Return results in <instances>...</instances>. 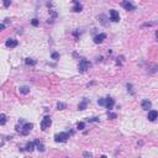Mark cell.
<instances>
[{"label": "cell", "mask_w": 158, "mask_h": 158, "mask_svg": "<svg viewBox=\"0 0 158 158\" xmlns=\"http://www.w3.org/2000/svg\"><path fill=\"white\" fill-rule=\"evenodd\" d=\"M20 124H21V125H17L15 128H16V131L20 132L21 135H27L32 128H33V124H31V122H24V121L21 120Z\"/></svg>", "instance_id": "cell-1"}, {"label": "cell", "mask_w": 158, "mask_h": 158, "mask_svg": "<svg viewBox=\"0 0 158 158\" xmlns=\"http://www.w3.org/2000/svg\"><path fill=\"white\" fill-rule=\"evenodd\" d=\"M90 67H91V63H90L89 61H87L85 58H82V59H80V62H79L78 71L80 72V73H85V72H87Z\"/></svg>", "instance_id": "cell-2"}, {"label": "cell", "mask_w": 158, "mask_h": 158, "mask_svg": "<svg viewBox=\"0 0 158 158\" xmlns=\"http://www.w3.org/2000/svg\"><path fill=\"white\" fill-rule=\"evenodd\" d=\"M69 138V134L68 132H59V134L55 135V141L56 142H67V140Z\"/></svg>", "instance_id": "cell-3"}, {"label": "cell", "mask_w": 158, "mask_h": 158, "mask_svg": "<svg viewBox=\"0 0 158 158\" xmlns=\"http://www.w3.org/2000/svg\"><path fill=\"white\" fill-rule=\"evenodd\" d=\"M52 125V118L49 116H45L41 121V130L42 131H46L47 128H49V126Z\"/></svg>", "instance_id": "cell-4"}, {"label": "cell", "mask_w": 158, "mask_h": 158, "mask_svg": "<svg viewBox=\"0 0 158 158\" xmlns=\"http://www.w3.org/2000/svg\"><path fill=\"white\" fill-rule=\"evenodd\" d=\"M114 104H115V100L111 98V96H108L106 99H105V105L104 106H106V109L110 111L112 108H114Z\"/></svg>", "instance_id": "cell-5"}, {"label": "cell", "mask_w": 158, "mask_h": 158, "mask_svg": "<svg viewBox=\"0 0 158 158\" xmlns=\"http://www.w3.org/2000/svg\"><path fill=\"white\" fill-rule=\"evenodd\" d=\"M110 20L112 22H117L120 20V15L116 10H110Z\"/></svg>", "instance_id": "cell-6"}, {"label": "cell", "mask_w": 158, "mask_h": 158, "mask_svg": "<svg viewBox=\"0 0 158 158\" xmlns=\"http://www.w3.org/2000/svg\"><path fill=\"white\" fill-rule=\"evenodd\" d=\"M17 45H19L17 40H14V38H9L8 41L5 42V46H6L8 48H15Z\"/></svg>", "instance_id": "cell-7"}, {"label": "cell", "mask_w": 158, "mask_h": 158, "mask_svg": "<svg viewBox=\"0 0 158 158\" xmlns=\"http://www.w3.org/2000/svg\"><path fill=\"white\" fill-rule=\"evenodd\" d=\"M121 5L126 9V10H128V11H132V10L136 9L134 4H132V3H130V1H122V3H121Z\"/></svg>", "instance_id": "cell-8"}, {"label": "cell", "mask_w": 158, "mask_h": 158, "mask_svg": "<svg viewBox=\"0 0 158 158\" xmlns=\"http://www.w3.org/2000/svg\"><path fill=\"white\" fill-rule=\"evenodd\" d=\"M105 38H106V35L105 33H99V35H96L94 37V43H96V45L98 43H101Z\"/></svg>", "instance_id": "cell-9"}, {"label": "cell", "mask_w": 158, "mask_h": 158, "mask_svg": "<svg viewBox=\"0 0 158 158\" xmlns=\"http://www.w3.org/2000/svg\"><path fill=\"white\" fill-rule=\"evenodd\" d=\"M141 106H142L143 110H150L151 108H152V103H151L150 100L144 99V100H142V104H141Z\"/></svg>", "instance_id": "cell-10"}, {"label": "cell", "mask_w": 158, "mask_h": 158, "mask_svg": "<svg viewBox=\"0 0 158 158\" xmlns=\"http://www.w3.org/2000/svg\"><path fill=\"white\" fill-rule=\"evenodd\" d=\"M158 117V112L156 110H150L148 112V120L150 121H156V118Z\"/></svg>", "instance_id": "cell-11"}, {"label": "cell", "mask_w": 158, "mask_h": 158, "mask_svg": "<svg viewBox=\"0 0 158 158\" xmlns=\"http://www.w3.org/2000/svg\"><path fill=\"white\" fill-rule=\"evenodd\" d=\"M88 103H89V100H88V99H83V100L79 103L78 109H79V110H85V109H87V106H88Z\"/></svg>", "instance_id": "cell-12"}, {"label": "cell", "mask_w": 158, "mask_h": 158, "mask_svg": "<svg viewBox=\"0 0 158 158\" xmlns=\"http://www.w3.org/2000/svg\"><path fill=\"white\" fill-rule=\"evenodd\" d=\"M35 146H36V148L40 151V152H45V146H43V143L40 142V140H35Z\"/></svg>", "instance_id": "cell-13"}, {"label": "cell", "mask_w": 158, "mask_h": 158, "mask_svg": "<svg viewBox=\"0 0 158 158\" xmlns=\"http://www.w3.org/2000/svg\"><path fill=\"white\" fill-rule=\"evenodd\" d=\"M83 10V5L79 4L78 1H74V8H73V11L74 12H80Z\"/></svg>", "instance_id": "cell-14"}, {"label": "cell", "mask_w": 158, "mask_h": 158, "mask_svg": "<svg viewBox=\"0 0 158 158\" xmlns=\"http://www.w3.org/2000/svg\"><path fill=\"white\" fill-rule=\"evenodd\" d=\"M33 150H35V143H33V142H27V143H26L25 151H27V152H32Z\"/></svg>", "instance_id": "cell-15"}, {"label": "cell", "mask_w": 158, "mask_h": 158, "mask_svg": "<svg viewBox=\"0 0 158 158\" xmlns=\"http://www.w3.org/2000/svg\"><path fill=\"white\" fill-rule=\"evenodd\" d=\"M20 93L21 94H24V95H26V94H29L30 93V88L29 87H20Z\"/></svg>", "instance_id": "cell-16"}, {"label": "cell", "mask_w": 158, "mask_h": 158, "mask_svg": "<svg viewBox=\"0 0 158 158\" xmlns=\"http://www.w3.org/2000/svg\"><path fill=\"white\" fill-rule=\"evenodd\" d=\"M6 121H8L6 115H5V114H0V125H5Z\"/></svg>", "instance_id": "cell-17"}, {"label": "cell", "mask_w": 158, "mask_h": 158, "mask_svg": "<svg viewBox=\"0 0 158 158\" xmlns=\"http://www.w3.org/2000/svg\"><path fill=\"white\" fill-rule=\"evenodd\" d=\"M25 63L27 64V65H35L37 62H36L35 59H32V58H26V59H25Z\"/></svg>", "instance_id": "cell-18"}, {"label": "cell", "mask_w": 158, "mask_h": 158, "mask_svg": "<svg viewBox=\"0 0 158 158\" xmlns=\"http://www.w3.org/2000/svg\"><path fill=\"white\" fill-rule=\"evenodd\" d=\"M65 108H67V105H65V104L61 103V101H58V103H57V109H58V110H64Z\"/></svg>", "instance_id": "cell-19"}, {"label": "cell", "mask_w": 158, "mask_h": 158, "mask_svg": "<svg viewBox=\"0 0 158 158\" xmlns=\"http://www.w3.org/2000/svg\"><path fill=\"white\" fill-rule=\"evenodd\" d=\"M77 128H78V130H84V128H85V124H84V122H78V124H77Z\"/></svg>", "instance_id": "cell-20"}, {"label": "cell", "mask_w": 158, "mask_h": 158, "mask_svg": "<svg viewBox=\"0 0 158 158\" xmlns=\"http://www.w3.org/2000/svg\"><path fill=\"white\" fill-rule=\"evenodd\" d=\"M51 58H52V59H55V61L59 59V53H57V52H53V53L51 55Z\"/></svg>", "instance_id": "cell-21"}, {"label": "cell", "mask_w": 158, "mask_h": 158, "mask_svg": "<svg viewBox=\"0 0 158 158\" xmlns=\"http://www.w3.org/2000/svg\"><path fill=\"white\" fill-rule=\"evenodd\" d=\"M108 117L111 118V120H114V118L117 117V115H116V114H114V112H108Z\"/></svg>", "instance_id": "cell-22"}, {"label": "cell", "mask_w": 158, "mask_h": 158, "mask_svg": "<svg viewBox=\"0 0 158 158\" xmlns=\"http://www.w3.org/2000/svg\"><path fill=\"white\" fill-rule=\"evenodd\" d=\"M89 122H99V118L98 117H91V118H88Z\"/></svg>", "instance_id": "cell-23"}, {"label": "cell", "mask_w": 158, "mask_h": 158, "mask_svg": "<svg viewBox=\"0 0 158 158\" xmlns=\"http://www.w3.org/2000/svg\"><path fill=\"white\" fill-rule=\"evenodd\" d=\"M83 156H84L85 158H91V157H93V154H91V153H89V152H84V153H83Z\"/></svg>", "instance_id": "cell-24"}, {"label": "cell", "mask_w": 158, "mask_h": 158, "mask_svg": "<svg viewBox=\"0 0 158 158\" xmlns=\"http://www.w3.org/2000/svg\"><path fill=\"white\" fill-rule=\"evenodd\" d=\"M31 24L33 25V26H38V20H37V19H32Z\"/></svg>", "instance_id": "cell-25"}, {"label": "cell", "mask_w": 158, "mask_h": 158, "mask_svg": "<svg viewBox=\"0 0 158 158\" xmlns=\"http://www.w3.org/2000/svg\"><path fill=\"white\" fill-rule=\"evenodd\" d=\"M98 104L104 106V105H105V99H99V100H98Z\"/></svg>", "instance_id": "cell-26"}, {"label": "cell", "mask_w": 158, "mask_h": 158, "mask_svg": "<svg viewBox=\"0 0 158 158\" xmlns=\"http://www.w3.org/2000/svg\"><path fill=\"white\" fill-rule=\"evenodd\" d=\"M10 4H11V1H10V0H5V1H4V6H6V8H8Z\"/></svg>", "instance_id": "cell-27"}, {"label": "cell", "mask_w": 158, "mask_h": 158, "mask_svg": "<svg viewBox=\"0 0 158 158\" xmlns=\"http://www.w3.org/2000/svg\"><path fill=\"white\" fill-rule=\"evenodd\" d=\"M3 30H5V25H4V24H0V31H3Z\"/></svg>", "instance_id": "cell-28"}, {"label": "cell", "mask_w": 158, "mask_h": 158, "mask_svg": "<svg viewBox=\"0 0 158 158\" xmlns=\"http://www.w3.org/2000/svg\"><path fill=\"white\" fill-rule=\"evenodd\" d=\"M100 158H108V157H106V156H104V154H103V156H101V157H100Z\"/></svg>", "instance_id": "cell-29"}]
</instances>
